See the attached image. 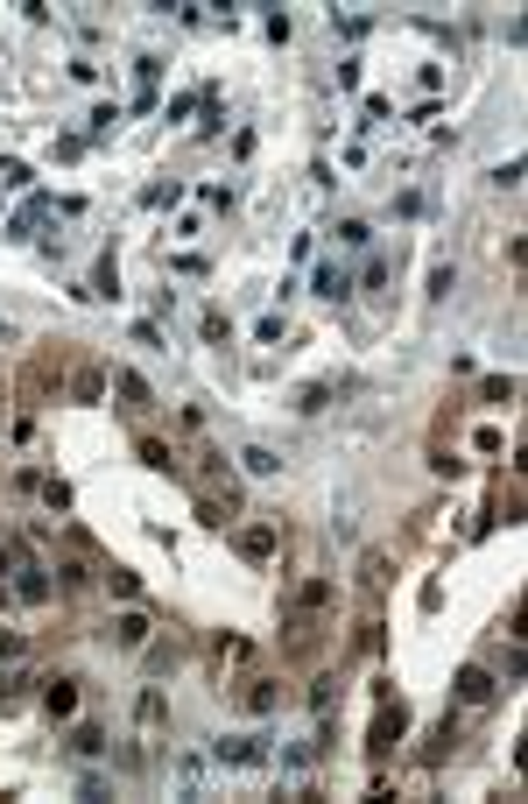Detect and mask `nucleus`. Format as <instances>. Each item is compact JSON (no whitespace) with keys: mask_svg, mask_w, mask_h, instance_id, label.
Masks as SVG:
<instances>
[{"mask_svg":"<svg viewBox=\"0 0 528 804\" xmlns=\"http://www.w3.org/2000/svg\"><path fill=\"white\" fill-rule=\"evenodd\" d=\"M233 551L247 565H268V558H282V529L275 522H247V529H233Z\"/></svg>","mask_w":528,"mask_h":804,"instance_id":"1","label":"nucleus"},{"mask_svg":"<svg viewBox=\"0 0 528 804\" xmlns=\"http://www.w3.org/2000/svg\"><path fill=\"white\" fill-rule=\"evenodd\" d=\"M106 635H113V649H148V642H156V621H148V607L127 600V614H113Z\"/></svg>","mask_w":528,"mask_h":804,"instance_id":"2","label":"nucleus"},{"mask_svg":"<svg viewBox=\"0 0 528 804\" xmlns=\"http://www.w3.org/2000/svg\"><path fill=\"white\" fill-rule=\"evenodd\" d=\"M402 727H409V712H402V705H380V720H373V755H388V748L402 741Z\"/></svg>","mask_w":528,"mask_h":804,"instance_id":"3","label":"nucleus"},{"mask_svg":"<svg viewBox=\"0 0 528 804\" xmlns=\"http://www.w3.org/2000/svg\"><path fill=\"white\" fill-rule=\"evenodd\" d=\"M240 705H247V712H254V720H268V712H275V705H282V685H275V678H254V685H247V692H240Z\"/></svg>","mask_w":528,"mask_h":804,"instance_id":"4","label":"nucleus"},{"mask_svg":"<svg viewBox=\"0 0 528 804\" xmlns=\"http://www.w3.org/2000/svg\"><path fill=\"white\" fill-rule=\"evenodd\" d=\"M486 699H493V678H486L479 663H465V671H458V705H486Z\"/></svg>","mask_w":528,"mask_h":804,"instance_id":"5","label":"nucleus"},{"mask_svg":"<svg viewBox=\"0 0 528 804\" xmlns=\"http://www.w3.org/2000/svg\"><path fill=\"white\" fill-rule=\"evenodd\" d=\"M43 705H50V720H71V712H78V685H71V678H50V685H43Z\"/></svg>","mask_w":528,"mask_h":804,"instance_id":"6","label":"nucleus"},{"mask_svg":"<svg viewBox=\"0 0 528 804\" xmlns=\"http://www.w3.org/2000/svg\"><path fill=\"white\" fill-rule=\"evenodd\" d=\"M219 762H268V748L254 734H226V741H219Z\"/></svg>","mask_w":528,"mask_h":804,"instance_id":"7","label":"nucleus"},{"mask_svg":"<svg viewBox=\"0 0 528 804\" xmlns=\"http://www.w3.org/2000/svg\"><path fill=\"white\" fill-rule=\"evenodd\" d=\"M310 283H317V297H332V303H346V297H352V276L339 269V261H324V269H317Z\"/></svg>","mask_w":528,"mask_h":804,"instance_id":"8","label":"nucleus"},{"mask_svg":"<svg viewBox=\"0 0 528 804\" xmlns=\"http://www.w3.org/2000/svg\"><path fill=\"white\" fill-rule=\"evenodd\" d=\"M332 600H339V586H332V579H310V586L296 593V614H324Z\"/></svg>","mask_w":528,"mask_h":804,"instance_id":"9","label":"nucleus"},{"mask_svg":"<svg viewBox=\"0 0 528 804\" xmlns=\"http://www.w3.org/2000/svg\"><path fill=\"white\" fill-rule=\"evenodd\" d=\"M197 459H204V466H197V480H204V487H226V494H233V466H226V452H197Z\"/></svg>","mask_w":528,"mask_h":804,"instance_id":"10","label":"nucleus"},{"mask_svg":"<svg viewBox=\"0 0 528 804\" xmlns=\"http://www.w3.org/2000/svg\"><path fill=\"white\" fill-rule=\"evenodd\" d=\"M14 593H21V600H28V607H43V600H50V593H57V586L43 579V565H28V572L14 579Z\"/></svg>","mask_w":528,"mask_h":804,"instance_id":"11","label":"nucleus"},{"mask_svg":"<svg viewBox=\"0 0 528 804\" xmlns=\"http://www.w3.org/2000/svg\"><path fill=\"white\" fill-rule=\"evenodd\" d=\"M99 389H106L99 367H78V374H71V402H99Z\"/></svg>","mask_w":528,"mask_h":804,"instance_id":"12","label":"nucleus"},{"mask_svg":"<svg viewBox=\"0 0 528 804\" xmlns=\"http://www.w3.org/2000/svg\"><path fill=\"white\" fill-rule=\"evenodd\" d=\"M113 389H120V396L134 402V409H148V382H141L134 367H120V374H113Z\"/></svg>","mask_w":528,"mask_h":804,"instance_id":"13","label":"nucleus"},{"mask_svg":"<svg viewBox=\"0 0 528 804\" xmlns=\"http://www.w3.org/2000/svg\"><path fill=\"white\" fill-rule=\"evenodd\" d=\"M141 466H156V473H176V452L163 438H141Z\"/></svg>","mask_w":528,"mask_h":804,"instance_id":"14","label":"nucleus"},{"mask_svg":"<svg viewBox=\"0 0 528 804\" xmlns=\"http://www.w3.org/2000/svg\"><path fill=\"white\" fill-rule=\"evenodd\" d=\"M240 466H247V473H282V459H275V452H268V445H247V452H240Z\"/></svg>","mask_w":528,"mask_h":804,"instance_id":"15","label":"nucleus"},{"mask_svg":"<svg viewBox=\"0 0 528 804\" xmlns=\"http://www.w3.org/2000/svg\"><path fill=\"white\" fill-rule=\"evenodd\" d=\"M106 586H113V600H141V579H134L127 565H113V572H106Z\"/></svg>","mask_w":528,"mask_h":804,"instance_id":"16","label":"nucleus"},{"mask_svg":"<svg viewBox=\"0 0 528 804\" xmlns=\"http://www.w3.org/2000/svg\"><path fill=\"white\" fill-rule=\"evenodd\" d=\"M71 748H78V755H106V727H78V734H71Z\"/></svg>","mask_w":528,"mask_h":804,"instance_id":"17","label":"nucleus"},{"mask_svg":"<svg viewBox=\"0 0 528 804\" xmlns=\"http://www.w3.org/2000/svg\"><path fill=\"white\" fill-rule=\"evenodd\" d=\"M324 402H332V389H324V382H310V389H296V409H303V416H317Z\"/></svg>","mask_w":528,"mask_h":804,"instance_id":"18","label":"nucleus"},{"mask_svg":"<svg viewBox=\"0 0 528 804\" xmlns=\"http://www.w3.org/2000/svg\"><path fill=\"white\" fill-rule=\"evenodd\" d=\"M339 240H346V247H366V240H373V226H366V219H339Z\"/></svg>","mask_w":528,"mask_h":804,"instance_id":"19","label":"nucleus"},{"mask_svg":"<svg viewBox=\"0 0 528 804\" xmlns=\"http://www.w3.org/2000/svg\"><path fill=\"white\" fill-rule=\"evenodd\" d=\"M21 656H28V642H21L14 628H0V663H21Z\"/></svg>","mask_w":528,"mask_h":804,"instance_id":"20","label":"nucleus"},{"mask_svg":"<svg viewBox=\"0 0 528 804\" xmlns=\"http://www.w3.org/2000/svg\"><path fill=\"white\" fill-rule=\"evenodd\" d=\"M339 699V678H317V685H310V705H317V712H324V705Z\"/></svg>","mask_w":528,"mask_h":804,"instance_id":"21","label":"nucleus"},{"mask_svg":"<svg viewBox=\"0 0 528 804\" xmlns=\"http://www.w3.org/2000/svg\"><path fill=\"white\" fill-rule=\"evenodd\" d=\"M486 402H515V374H493L486 382Z\"/></svg>","mask_w":528,"mask_h":804,"instance_id":"22","label":"nucleus"},{"mask_svg":"<svg viewBox=\"0 0 528 804\" xmlns=\"http://www.w3.org/2000/svg\"><path fill=\"white\" fill-rule=\"evenodd\" d=\"M176 198H183L176 184H148V191H141V205H176Z\"/></svg>","mask_w":528,"mask_h":804,"instance_id":"23","label":"nucleus"},{"mask_svg":"<svg viewBox=\"0 0 528 804\" xmlns=\"http://www.w3.org/2000/svg\"><path fill=\"white\" fill-rule=\"evenodd\" d=\"M0 184H28V163H14V156H0Z\"/></svg>","mask_w":528,"mask_h":804,"instance_id":"24","label":"nucleus"},{"mask_svg":"<svg viewBox=\"0 0 528 804\" xmlns=\"http://www.w3.org/2000/svg\"><path fill=\"white\" fill-rule=\"evenodd\" d=\"M0 346H7V318H0Z\"/></svg>","mask_w":528,"mask_h":804,"instance_id":"25","label":"nucleus"}]
</instances>
